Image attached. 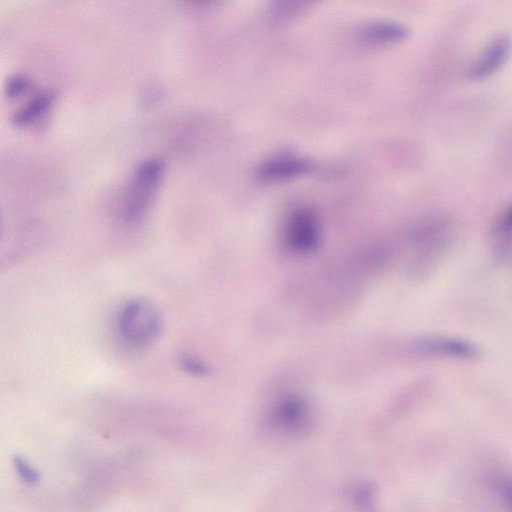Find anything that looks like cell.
Listing matches in <instances>:
<instances>
[{
	"label": "cell",
	"mask_w": 512,
	"mask_h": 512,
	"mask_svg": "<svg viewBox=\"0 0 512 512\" xmlns=\"http://www.w3.org/2000/svg\"><path fill=\"white\" fill-rule=\"evenodd\" d=\"M163 320L158 308L149 300L126 301L115 318V331L122 345L140 351L153 345L162 331Z\"/></svg>",
	"instance_id": "obj_1"
},
{
	"label": "cell",
	"mask_w": 512,
	"mask_h": 512,
	"mask_svg": "<svg viewBox=\"0 0 512 512\" xmlns=\"http://www.w3.org/2000/svg\"><path fill=\"white\" fill-rule=\"evenodd\" d=\"M164 174L160 158H147L132 171L120 201V216L124 223L136 225L149 212Z\"/></svg>",
	"instance_id": "obj_2"
},
{
	"label": "cell",
	"mask_w": 512,
	"mask_h": 512,
	"mask_svg": "<svg viewBox=\"0 0 512 512\" xmlns=\"http://www.w3.org/2000/svg\"><path fill=\"white\" fill-rule=\"evenodd\" d=\"M313 424L312 410L305 398L288 394L269 408L266 425L272 436L291 441L305 437Z\"/></svg>",
	"instance_id": "obj_3"
},
{
	"label": "cell",
	"mask_w": 512,
	"mask_h": 512,
	"mask_svg": "<svg viewBox=\"0 0 512 512\" xmlns=\"http://www.w3.org/2000/svg\"><path fill=\"white\" fill-rule=\"evenodd\" d=\"M288 248L298 254L315 251L320 243L321 228L315 212L307 207H299L289 215L284 231Z\"/></svg>",
	"instance_id": "obj_4"
},
{
	"label": "cell",
	"mask_w": 512,
	"mask_h": 512,
	"mask_svg": "<svg viewBox=\"0 0 512 512\" xmlns=\"http://www.w3.org/2000/svg\"><path fill=\"white\" fill-rule=\"evenodd\" d=\"M511 53L512 37L507 33L495 35L485 44L470 64L469 77L476 81L491 77L506 64Z\"/></svg>",
	"instance_id": "obj_5"
},
{
	"label": "cell",
	"mask_w": 512,
	"mask_h": 512,
	"mask_svg": "<svg viewBox=\"0 0 512 512\" xmlns=\"http://www.w3.org/2000/svg\"><path fill=\"white\" fill-rule=\"evenodd\" d=\"M413 349L426 357L475 360L479 357L478 348L463 339L447 336L422 337L413 343Z\"/></svg>",
	"instance_id": "obj_6"
},
{
	"label": "cell",
	"mask_w": 512,
	"mask_h": 512,
	"mask_svg": "<svg viewBox=\"0 0 512 512\" xmlns=\"http://www.w3.org/2000/svg\"><path fill=\"white\" fill-rule=\"evenodd\" d=\"M311 170V163L296 155L273 156L257 169V177L265 182H279L304 175Z\"/></svg>",
	"instance_id": "obj_7"
},
{
	"label": "cell",
	"mask_w": 512,
	"mask_h": 512,
	"mask_svg": "<svg viewBox=\"0 0 512 512\" xmlns=\"http://www.w3.org/2000/svg\"><path fill=\"white\" fill-rule=\"evenodd\" d=\"M364 38L373 43H395L406 39L408 29L399 23L377 21L366 25L362 31Z\"/></svg>",
	"instance_id": "obj_8"
},
{
	"label": "cell",
	"mask_w": 512,
	"mask_h": 512,
	"mask_svg": "<svg viewBox=\"0 0 512 512\" xmlns=\"http://www.w3.org/2000/svg\"><path fill=\"white\" fill-rule=\"evenodd\" d=\"M54 96L49 92L35 95L27 104L15 112L13 122L18 126H26L37 121L51 107Z\"/></svg>",
	"instance_id": "obj_9"
},
{
	"label": "cell",
	"mask_w": 512,
	"mask_h": 512,
	"mask_svg": "<svg viewBox=\"0 0 512 512\" xmlns=\"http://www.w3.org/2000/svg\"><path fill=\"white\" fill-rule=\"evenodd\" d=\"M496 250L505 252L512 247V203L496 217L490 230Z\"/></svg>",
	"instance_id": "obj_10"
},
{
	"label": "cell",
	"mask_w": 512,
	"mask_h": 512,
	"mask_svg": "<svg viewBox=\"0 0 512 512\" xmlns=\"http://www.w3.org/2000/svg\"><path fill=\"white\" fill-rule=\"evenodd\" d=\"M489 484L503 507L512 512V472L494 471L489 475Z\"/></svg>",
	"instance_id": "obj_11"
},
{
	"label": "cell",
	"mask_w": 512,
	"mask_h": 512,
	"mask_svg": "<svg viewBox=\"0 0 512 512\" xmlns=\"http://www.w3.org/2000/svg\"><path fill=\"white\" fill-rule=\"evenodd\" d=\"M179 364L184 372L195 377H203L209 371L206 363L192 354H183L180 357Z\"/></svg>",
	"instance_id": "obj_12"
},
{
	"label": "cell",
	"mask_w": 512,
	"mask_h": 512,
	"mask_svg": "<svg viewBox=\"0 0 512 512\" xmlns=\"http://www.w3.org/2000/svg\"><path fill=\"white\" fill-rule=\"evenodd\" d=\"M29 87L30 81L26 76L15 74L7 80L5 91L8 97L14 98L25 93Z\"/></svg>",
	"instance_id": "obj_13"
},
{
	"label": "cell",
	"mask_w": 512,
	"mask_h": 512,
	"mask_svg": "<svg viewBox=\"0 0 512 512\" xmlns=\"http://www.w3.org/2000/svg\"><path fill=\"white\" fill-rule=\"evenodd\" d=\"M14 467L18 475L27 483L33 484L39 481L40 475L37 470L21 457L14 458Z\"/></svg>",
	"instance_id": "obj_14"
}]
</instances>
